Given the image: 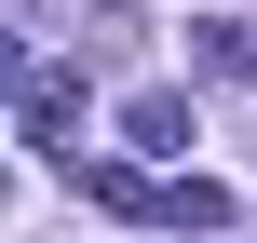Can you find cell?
<instances>
[{"label":"cell","mask_w":257,"mask_h":243,"mask_svg":"<svg viewBox=\"0 0 257 243\" xmlns=\"http://www.w3.org/2000/svg\"><path fill=\"white\" fill-rule=\"evenodd\" d=\"M14 122H27V149H68V162H81V95H68V81H27Z\"/></svg>","instance_id":"6da1fadb"},{"label":"cell","mask_w":257,"mask_h":243,"mask_svg":"<svg viewBox=\"0 0 257 243\" xmlns=\"http://www.w3.org/2000/svg\"><path fill=\"white\" fill-rule=\"evenodd\" d=\"M122 135L176 162V149H190V95H163V81H149V95H122Z\"/></svg>","instance_id":"7a4b0ae2"},{"label":"cell","mask_w":257,"mask_h":243,"mask_svg":"<svg viewBox=\"0 0 257 243\" xmlns=\"http://www.w3.org/2000/svg\"><path fill=\"white\" fill-rule=\"evenodd\" d=\"M136 41H149V14H136V0H95V14H81V54H95V68H122Z\"/></svg>","instance_id":"3957f363"},{"label":"cell","mask_w":257,"mask_h":243,"mask_svg":"<svg viewBox=\"0 0 257 243\" xmlns=\"http://www.w3.org/2000/svg\"><path fill=\"white\" fill-rule=\"evenodd\" d=\"M81 203H108V216H163V189H149L136 162H81Z\"/></svg>","instance_id":"277c9868"},{"label":"cell","mask_w":257,"mask_h":243,"mask_svg":"<svg viewBox=\"0 0 257 243\" xmlns=\"http://www.w3.org/2000/svg\"><path fill=\"white\" fill-rule=\"evenodd\" d=\"M163 230H230V189H217V176H176V189H163Z\"/></svg>","instance_id":"5b68a950"},{"label":"cell","mask_w":257,"mask_h":243,"mask_svg":"<svg viewBox=\"0 0 257 243\" xmlns=\"http://www.w3.org/2000/svg\"><path fill=\"white\" fill-rule=\"evenodd\" d=\"M0 108H27V54H14V41H0Z\"/></svg>","instance_id":"8992f818"}]
</instances>
